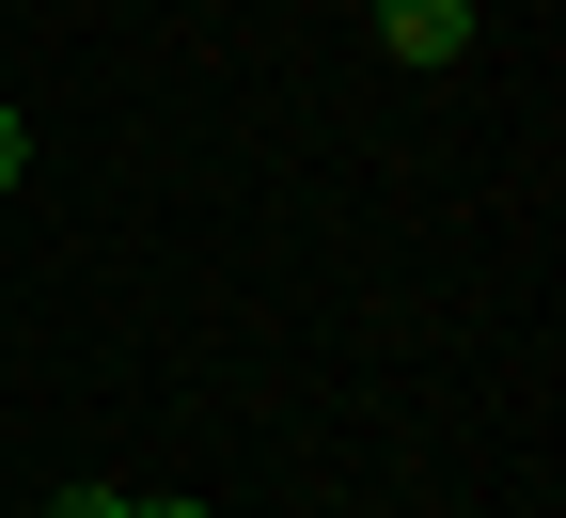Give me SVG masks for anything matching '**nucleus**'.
Returning <instances> with one entry per match:
<instances>
[{
  "label": "nucleus",
  "mask_w": 566,
  "mask_h": 518,
  "mask_svg": "<svg viewBox=\"0 0 566 518\" xmlns=\"http://www.w3.org/2000/svg\"><path fill=\"white\" fill-rule=\"evenodd\" d=\"M32 173V126H17V95H0V189H17Z\"/></svg>",
  "instance_id": "f03ea898"
},
{
  "label": "nucleus",
  "mask_w": 566,
  "mask_h": 518,
  "mask_svg": "<svg viewBox=\"0 0 566 518\" xmlns=\"http://www.w3.org/2000/svg\"><path fill=\"white\" fill-rule=\"evenodd\" d=\"M126 518H205V503H126Z\"/></svg>",
  "instance_id": "20e7f679"
},
{
  "label": "nucleus",
  "mask_w": 566,
  "mask_h": 518,
  "mask_svg": "<svg viewBox=\"0 0 566 518\" xmlns=\"http://www.w3.org/2000/svg\"><path fill=\"white\" fill-rule=\"evenodd\" d=\"M378 47H394V63H424V80H441V63L472 47V0H378Z\"/></svg>",
  "instance_id": "f257e3e1"
},
{
  "label": "nucleus",
  "mask_w": 566,
  "mask_h": 518,
  "mask_svg": "<svg viewBox=\"0 0 566 518\" xmlns=\"http://www.w3.org/2000/svg\"><path fill=\"white\" fill-rule=\"evenodd\" d=\"M48 518H126V487H63V503H48Z\"/></svg>",
  "instance_id": "7ed1b4c3"
}]
</instances>
